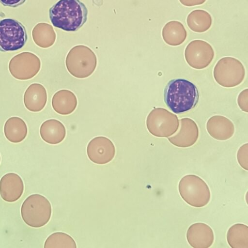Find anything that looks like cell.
Masks as SVG:
<instances>
[{
	"instance_id": "6da1fadb",
	"label": "cell",
	"mask_w": 248,
	"mask_h": 248,
	"mask_svg": "<svg viewBox=\"0 0 248 248\" xmlns=\"http://www.w3.org/2000/svg\"><path fill=\"white\" fill-rule=\"evenodd\" d=\"M88 10L79 0H59L49 10V19L56 28L76 31L86 22Z\"/></svg>"
},
{
	"instance_id": "7a4b0ae2",
	"label": "cell",
	"mask_w": 248,
	"mask_h": 248,
	"mask_svg": "<svg viewBox=\"0 0 248 248\" xmlns=\"http://www.w3.org/2000/svg\"><path fill=\"white\" fill-rule=\"evenodd\" d=\"M199 99L198 90L190 81L183 79L170 80L164 90V100L168 108L176 114L194 108Z\"/></svg>"
},
{
	"instance_id": "3957f363",
	"label": "cell",
	"mask_w": 248,
	"mask_h": 248,
	"mask_svg": "<svg viewBox=\"0 0 248 248\" xmlns=\"http://www.w3.org/2000/svg\"><path fill=\"white\" fill-rule=\"evenodd\" d=\"M51 205L45 196L34 194L28 196L22 203L21 215L24 222L33 228H40L49 221Z\"/></svg>"
},
{
	"instance_id": "277c9868",
	"label": "cell",
	"mask_w": 248,
	"mask_h": 248,
	"mask_svg": "<svg viewBox=\"0 0 248 248\" xmlns=\"http://www.w3.org/2000/svg\"><path fill=\"white\" fill-rule=\"evenodd\" d=\"M180 196L188 205L196 208L206 206L210 202L211 192L206 182L199 176L187 174L178 184Z\"/></svg>"
},
{
	"instance_id": "5b68a950",
	"label": "cell",
	"mask_w": 248,
	"mask_h": 248,
	"mask_svg": "<svg viewBox=\"0 0 248 248\" xmlns=\"http://www.w3.org/2000/svg\"><path fill=\"white\" fill-rule=\"evenodd\" d=\"M65 65L68 71L74 77L84 78L91 76L97 65L95 53L89 47L78 45L68 53Z\"/></svg>"
},
{
	"instance_id": "8992f818",
	"label": "cell",
	"mask_w": 248,
	"mask_h": 248,
	"mask_svg": "<svg viewBox=\"0 0 248 248\" xmlns=\"http://www.w3.org/2000/svg\"><path fill=\"white\" fill-rule=\"evenodd\" d=\"M28 40L25 26L10 18L0 19V51H14L22 48Z\"/></svg>"
},
{
	"instance_id": "52a82bcc",
	"label": "cell",
	"mask_w": 248,
	"mask_h": 248,
	"mask_svg": "<svg viewBox=\"0 0 248 248\" xmlns=\"http://www.w3.org/2000/svg\"><path fill=\"white\" fill-rule=\"evenodd\" d=\"M213 75L219 85L226 88H232L243 82L245 69L242 62L237 59L225 57L220 59L215 65Z\"/></svg>"
},
{
	"instance_id": "ba28073f",
	"label": "cell",
	"mask_w": 248,
	"mask_h": 248,
	"mask_svg": "<svg viewBox=\"0 0 248 248\" xmlns=\"http://www.w3.org/2000/svg\"><path fill=\"white\" fill-rule=\"evenodd\" d=\"M146 126L153 136L168 138L177 131L179 120L174 114L167 109L156 108L152 109L146 119Z\"/></svg>"
},
{
	"instance_id": "9c48e42d",
	"label": "cell",
	"mask_w": 248,
	"mask_h": 248,
	"mask_svg": "<svg viewBox=\"0 0 248 248\" xmlns=\"http://www.w3.org/2000/svg\"><path fill=\"white\" fill-rule=\"evenodd\" d=\"M41 61L35 55L22 53L14 57L10 61L9 70L12 76L19 80L33 78L39 71Z\"/></svg>"
},
{
	"instance_id": "30bf717a",
	"label": "cell",
	"mask_w": 248,
	"mask_h": 248,
	"mask_svg": "<svg viewBox=\"0 0 248 248\" xmlns=\"http://www.w3.org/2000/svg\"><path fill=\"white\" fill-rule=\"evenodd\" d=\"M186 62L191 67L202 69L207 67L214 57V51L208 43L202 40L191 41L185 50Z\"/></svg>"
},
{
	"instance_id": "8fae6325",
	"label": "cell",
	"mask_w": 248,
	"mask_h": 248,
	"mask_svg": "<svg viewBox=\"0 0 248 248\" xmlns=\"http://www.w3.org/2000/svg\"><path fill=\"white\" fill-rule=\"evenodd\" d=\"M87 154L93 162L103 165L109 162L114 158L115 148L113 142L108 138L96 137L89 142Z\"/></svg>"
},
{
	"instance_id": "7c38bea8",
	"label": "cell",
	"mask_w": 248,
	"mask_h": 248,
	"mask_svg": "<svg viewBox=\"0 0 248 248\" xmlns=\"http://www.w3.org/2000/svg\"><path fill=\"white\" fill-rule=\"evenodd\" d=\"M178 132L174 136L168 138L173 145L180 148L189 147L193 145L199 138V128L194 121L189 118L180 120Z\"/></svg>"
},
{
	"instance_id": "4fadbf2b",
	"label": "cell",
	"mask_w": 248,
	"mask_h": 248,
	"mask_svg": "<svg viewBox=\"0 0 248 248\" xmlns=\"http://www.w3.org/2000/svg\"><path fill=\"white\" fill-rule=\"evenodd\" d=\"M186 237L188 243L194 248H208L214 241L212 229L202 222L191 224L187 230Z\"/></svg>"
},
{
	"instance_id": "5bb4252c",
	"label": "cell",
	"mask_w": 248,
	"mask_h": 248,
	"mask_svg": "<svg viewBox=\"0 0 248 248\" xmlns=\"http://www.w3.org/2000/svg\"><path fill=\"white\" fill-rule=\"evenodd\" d=\"M24 191V183L17 174L10 172L4 175L0 180V195L5 202H12L17 201Z\"/></svg>"
},
{
	"instance_id": "9a60e30c",
	"label": "cell",
	"mask_w": 248,
	"mask_h": 248,
	"mask_svg": "<svg viewBox=\"0 0 248 248\" xmlns=\"http://www.w3.org/2000/svg\"><path fill=\"white\" fill-rule=\"evenodd\" d=\"M206 129L212 138L218 140H227L234 133L233 123L222 115H214L210 117L206 123Z\"/></svg>"
},
{
	"instance_id": "2e32d148",
	"label": "cell",
	"mask_w": 248,
	"mask_h": 248,
	"mask_svg": "<svg viewBox=\"0 0 248 248\" xmlns=\"http://www.w3.org/2000/svg\"><path fill=\"white\" fill-rule=\"evenodd\" d=\"M47 101V93L45 88L41 84L33 83L26 90L24 103L30 111L38 112L42 110Z\"/></svg>"
},
{
	"instance_id": "e0dca14e",
	"label": "cell",
	"mask_w": 248,
	"mask_h": 248,
	"mask_svg": "<svg viewBox=\"0 0 248 248\" xmlns=\"http://www.w3.org/2000/svg\"><path fill=\"white\" fill-rule=\"evenodd\" d=\"M40 134L44 141L50 144L61 142L66 136V129L60 121L50 119L45 121L40 128Z\"/></svg>"
},
{
	"instance_id": "ac0fdd59",
	"label": "cell",
	"mask_w": 248,
	"mask_h": 248,
	"mask_svg": "<svg viewBox=\"0 0 248 248\" xmlns=\"http://www.w3.org/2000/svg\"><path fill=\"white\" fill-rule=\"evenodd\" d=\"M78 101L75 94L68 90H61L56 92L52 99L54 110L61 115H68L76 109Z\"/></svg>"
},
{
	"instance_id": "d6986e66",
	"label": "cell",
	"mask_w": 248,
	"mask_h": 248,
	"mask_svg": "<svg viewBox=\"0 0 248 248\" xmlns=\"http://www.w3.org/2000/svg\"><path fill=\"white\" fill-rule=\"evenodd\" d=\"M162 36L164 41L168 45L177 46L185 41L187 32L181 22L172 20L165 25L162 29Z\"/></svg>"
},
{
	"instance_id": "ffe728a7",
	"label": "cell",
	"mask_w": 248,
	"mask_h": 248,
	"mask_svg": "<svg viewBox=\"0 0 248 248\" xmlns=\"http://www.w3.org/2000/svg\"><path fill=\"white\" fill-rule=\"evenodd\" d=\"M4 133L5 137L9 141L19 143L22 141L27 135V126L21 118L12 117L5 123Z\"/></svg>"
},
{
	"instance_id": "44dd1931",
	"label": "cell",
	"mask_w": 248,
	"mask_h": 248,
	"mask_svg": "<svg viewBox=\"0 0 248 248\" xmlns=\"http://www.w3.org/2000/svg\"><path fill=\"white\" fill-rule=\"evenodd\" d=\"M226 238L232 248H248V226L242 223L232 225L227 231Z\"/></svg>"
},
{
	"instance_id": "7402d4cb",
	"label": "cell",
	"mask_w": 248,
	"mask_h": 248,
	"mask_svg": "<svg viewBox=\"0 0 248 248\" xmlns=\"http://www.w3.org/2000/svg\"><path fill=\"white\" fill-rule=\"evenodd\" d=\"M186 22L188 27L196 32H203L211 27L212 19L206 11L197 9L192 11L187 16Z\"/></svg>"
},
{
	"instance_id": "603a6c76",
	"label": "cell",
	"mask_w": 248,
	"mask_h": 248,
	"mask_svg": "<svg viewBox=\"0 0 248 248\" xmlns=\"http://www.w3.org/2000/svg\"><path fill=\"white\" fill-rule=\"evenodd\" d=\"M44 248H76L77 246L71 236L64 232H56L47 238L44 244Z\"/></svg>"
},
{
	"instance_id": "cb8c5ba5",
	"label": "cell",
	"mask_w": 248,
	"mask_h": 248,
	"mask_svg": "<svg viewBox=\"0 0 248 248\" xmlns=\"http://www.w3.org/2000/svg\"><path fill=\"white\" fill-rule=\"evenodd\" d=\"M248 144L242 145L238 149L237 153V159L239 164L244 170H248Z\"/></svg>"
},
{
	"instance_id": "d4e9b609",
	"label": "cell",
	"mask_w": 248,
	"mask_h": 248,
	"mask_svg": "<svg viewBox=\"0 0 248 248\" xmlns=\"http://www.w3.org/2000/svg\"><path fill=\"white\" fill-rule=\"evenodd\" d=\"M248 90L246 89L243 90L238 95L237 103L239 108L242 111L248 112Z\"/></svg>"
},
{
	"instance_id": "484cf974",
	"label": "cell",
	"mask_w": 248,
	"mask_h": 248,
	"mask_svg": "<svg viewBox=\"0 0 248 248\" xmlns=\"http://www.w3.org/2000/svg\"><path fill=\"white\" fill-rule=\"evenodd\" d=\"M26 0H0V3L4 6L15 8L23 4Z\"/></svg>"
},
{
	"instance_id": "4316f807",
	"label": "cell",
	"mask_w": 248,
	"mask_h": 248,
	"mask_svg": "<svg viewBox=\"0 0 248 248\" xmlns=\"http://www.w3.org/2000/svg\"><path fill=\"white\" fill-rule=\"evenodd\" d=\"M206 0H179L183 5L186 6H194L204 3Z\"/></svg>"
},
{
	"instance_id": "83f0119b",
	"label": "cell",
	"mask_w": 248,
	"mask_h": 248,
	"mask_svg": "<svg viewBox=\"0 0 248 248\" xmlns=\"http://www.w3.org/2000/svg\"></svg>"
}]
</instances>
